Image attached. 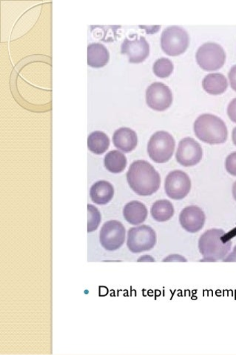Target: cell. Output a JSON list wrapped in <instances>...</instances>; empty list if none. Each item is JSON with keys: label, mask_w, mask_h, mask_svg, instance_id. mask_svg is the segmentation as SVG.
<instances>
[{"label": "cell", "mask_w": 236, "mask_h": 355, "mask_svg": "<svg viewBox=\"0 0 236 355\" xmlns=\"http://www.w3.org/2000/svg\"><path fill=\"white\" fill-rule=\"evenodd\" d=\"M129 186L139 196H150L161 185V177L155 168L145 160H136L127 173Z\"/></svg>", "instance_id": "obj_1"}, {"label": "cell", "mask_w": 236, "mask_h": 355, "mask_svg": "<svg viewBox=\"0 0 236 355\" xmlns=\"http://www.w3.org/2000/svg\"><path fill=\"white\" fill-rule=\"evenodd\" d=\"M232 242L222 230L212 229L203 233L199 241L201 261L216 262L224 260L230 251Z\"/></svg>", "instance_id": "obj_2"}, {"label": "cell", "mask_w": 236, "mask_h": 355, "mask_svg": "<svg viewBox=\"0 0 236 355\" xmlns=\"http://www.w3.org/2000/svg\"><path fill=\"white\" fill-rule=\"evenodd\" d=\"M194 132L200 141L211 145L226 142L228 136L226 124L220 117L210 114H201L197 118Z\"/></svg>", "instance_id": "obj_3"}, {"label": "cell", "mask_w": 236, "mask_h": 355, "mask_svg": "<svg viewBox=\"0 0 236 355\" xmlns=\"http://www.w3.org/2000/svg\"><path fill=\"white\" fill-rule=\"evenodd\" d=\"M175 146L173 136L167 132L159 131L150 137L147 144V153L155 163L164 164L173 156Z\"/></svg>", "instance_id": "obj_4"}, {"label": "cell", "mask_w": 236, "mask_h": 355, "mask_svg": "<svg viewBox=\"0 0 236 355\" xmlns=\"http://www.w3.org/2000/svg\"><path fill=\"white\" fill-rule=\"evenodd\" d=\"M188 32L179 26H170L161 35V46L169 56H178L183 53L189 46Z\"/></svg>", "instance_id": "obj_5"}, {"label": "cell", "mask_w": 236, "mask_h": 355, "mask_svg": "<svg viewBox=\"0 0 236 355\" xmlns=\"http://www.w3.org/2000/svg\"><path fill=\"white\" fill-rule=\"evenodd\" d=\"M196 58L202 69L216 71L224 66L226 60V53L218 43L208 42L199 48Z\"/></svg>", "instance_id": "obj_6"}, {"label": "cell", "mask_w": 236, "mask_h": 355, "mask_svg": "<svg viewBox=\"0 0 236 355\" xmlns=\"http://www.w3.org/2000/svg\"><path fill=\"white\" fill-rule=\"evenodd\" d=\"M156 243V232L148 225H140L128 231L127 245L133 253L152 250Z\"/></svg>", "instance_id": "obj_7"}, {"label": "cell", "mask_w": 236, "mask_h": 355, "mask_svg": "<svg viewBox=\"0 0 236 355\" xmlns=\"http://www.w3.org/2000/svg\"><path fill=\"white\" fill-rule=\"evenodd\" d=\"M125 234V228L122 223L117 220L107 221L100 230V243L106 250L116 251L124 244Z\"/></svg>", "instance_id": "obj_8"}, {"label": "cell", "mask_w": 236, "mask_h": 355, "mask_svg": "<svg viewBox=\"0 0 236 355\" xmlns=\"http://www.w3.org/2000/svg\"><path fill=\"white\" fill-rule=\"evenodd\" d=\"M165 189L170 198L176 200L184 199L191 189L190 178L181 170L171 171L165 179Z\"/></svg>", "instance_id": "obj_9"}, {"label": "cell", "mask_w": 236, "mask_h": 355, "mask_svg": "<svg viewBox=\"0 0 236 355\" xmlns=\"http://www.w3.org/2000/svg\"><path fill=\"white\" fill-rule=\"evenodd\" d=\"M146 102L150 109L163 112L173 103V94L165 84L154 83L147 89Z\"/></svg>", "instance_id": "obj_10"}, {"label": "cell", "mask_w": 236, "mask_h": 355, "mask_svg": "<svg viewBox=\"0 0 236 355\" xmlns=\"http://www.w3.org/2000/svg\"><path fill=\"white\" fill-rule=\"evenodd\" d=\"M202 156V148L196 139L187 137L182 139L179 142L176 157L181 166H196L200 162Z\"/></svg>", "instance_id": "obj_11"}, {"label": "cell", "mask_w": 236, "mask_h": 355, "mask_svg": "<svg viewBox=\"0 0 236 355\" xmlns=\"http://www.w3.org/2000/svg\"><path fill=\"white\" fill-rule=\"evenodd\" d=\"M121 51L128 57L129 62L140 63L149 56V46L144 37L135 35L124 40Z\"/></svg>", "instance_id": "obj_12"}, {"label": "cell", "mask_w": 236, "mask_h": 355, "mask_svg": "<svg viewBox=\"0 0 236 355\" xmlns=\"http://www.w3.org/2000/svg\"><path fill=\"white\" fill-rule=\"evenodd\" d=\"M206 214L197 206H190L181 211L179 223L181 227L190 233H197L206 223Z\"/></svg>", "instance_id": "obj_13"}, {"label": "cell", "mask_w": 236, "mask_h": 355, "mask_svg": "<svg viewBox=\"0 0 236 355\" xmlns=\"http://www.w3.org/2000/svg\"><path fill=\"white\" fill-rule=\"evenodd\" d=\"M113 142L118 149L128 153L132 152L137 146L138 137L131 128L123 127L117 129L114 132Z\"/></svg>", "instance_id": "obj_14"}, {"label": "cell", "mask_w": 236, "mask_h": 355, "mask_svg": "<svg viewBox=\"0 0 236 355\" xmlns=\"http://www.w3.org/2000/svg\"><path fill=\"white\" fill-rule=\"evenodd\" d=\"M114 189L109 182L100 180L91 187L90 196L92 201L98 205H106L114 198Z\"/></svg>", "instance_id": "obj_15"}, {"label": "cell", "mask_w": 236, "mask_h": 355, "mask_svg": "<svg viewBox=\"0 0 236 355\" xmlns=\"http://www.w3.org/2000/svg\"><path fill=\"white\" fill-rule=\"evenodd\" d=\"M147 209L145 204L137 200L126 204L123 210L125 219L134 225L144 223L147 218Z\"/></svg>", "instance_id": "obj_16"}, {"label": "cell", "mask_w": 236, "mask_h": 355, "mask_svg": "<svg viewBox=\"0 0 236 355\" xmlns=\"http://www.w3.org/2000/svg\"><path fill=\"white\" fill-rule=\"evenodd\" d=\"M110 59L109 50L101 43H91L88 46V64L90 67L99 69L106 66Z\"/></svg>", "instance_id": "obj_17"}, {"label": "cell", "mask_w": 236, "mask_h": 355, "mask_svg": "<svg viewBox=\"0 0 236 355\" xmlns=\"http://www.w3.org/2000/svg\"><path fill=\"white\" fill-rule=\"evenodd\" d=\"M202 86L208 94L218 95L224 93L228 87L226 77L221 73H211L203 79Z\"/></svg>", "instance_id": "obj_18"}, {"label": "cell", "mask_w": 236, "mask_h": 355, "mask_svg": "<svg viewBox=\"0 0 236 355\" xmlns=\"http://www.w3.org/2000/svg\"><path fill=\"white\" fill-rule=\"evenodd\" d=\"M127 158L120 150H114L105 157L106 169L114 174L121 173L127 166Z\"/></svg>", "instance_id": "obj_19"}, {"label": "cell", "mask_w": 236, "mask_h": 355, "mask_svg": "<svg viewBox=\"0 0 236 355\" xmlns=\"http://www.w3.org/2000/svg\"><path fill=\"white\" fill-rule=\"evenodd\" d=\"M173 204L167 200H159L154 203L152 208L153 218L158 222H166L174 214Z\"/></svg>", "instance_id": "obj_20"}, {"label": "cell", "mask_w": 236, "mask_h": 355, "mask_svg": "<svg viewBox=\"0 0 236 355\" xmlns=\"http://www.w3.org/2000/svg\"><path fill=\"white\" fill-rule=\"evenodd\" d=\"M88 146L95 155H102L110 146V139L102 132H92L88 138Z\"/></svg>", "instance_id": "obj_21"}, {"label": "cell", "mask_w": 236, "mask_h": 355, "mask_svg": "<svg viewBox=\"0 0 236 355\" xmlns=\"http://www.w3.org/2000/svg\"><path fill=\"white\" fill-rule=\"evenodd\" d=\"M174 64L167 58H162L158 59L154 64L153 70L157 77L165 78L170 76L174 71Z\"/></svg>", "instance_id": "obj_22"}, {"label": "cell", "mask_w": 236, "mask_h": 355, "mask_svg": "<svg viewBox=\"0 0 236 355\" xmlns=\"http://www.w3.org/2000/svg\"><path fill=\"white\" fill-rule=\"evenodd\" d=\"M89 211V221H88V232H92L98 229L101 223V214L99 209L91 204L88 205Z\"/></svg>", "instance_id": "obj_23"}, {"label": "cell", "mask_w": 236, "mask_h": 355, "mask_svg": "<svg viewBox=\"0 0 236 355\" xmlns=\"http://www.w3.org/2000/svg\"><path fill=\"white\" fill-rule=\"evenodd\" d=\"M225 168L228 173L236 177V152L229 155L225 161Z\"/></svg>", "instance_id": "obj_24"}, {"label": "cell", "mask_w": 236, "mask_h": 355, "mask_svg": "<svg viewBox=\"0 0 236 355\" xmlns=\"http://www.w3.org/2000/svg\"><path fill=\"white\" fill-rule=\"evenodd\" d=\"M228 114L230 119L236 123V98H234L228 105Z\"/></svg>", "instance_id": "obj_25"}, {"label": "cell", "mask_w": 236, "mask_h": 355, "mask_svg": "<svg viewBox=\"0 0 236 355\" xmlns=\"http://www.w3.org/2000/svg\"><path fill=\"white\" fill-rule=\"evenodd\" d=\"M228 77L232 89L236 92V64L230 70Z\"/></svg>", "instance_id": "obj_26"}, {"label": "cell", "mask_w": 236, "mask_h": 355, "mask_svg": "<svg viewBox=\"0 0 236 355\" xmlns=\"http://www.w3.org/2000/svg\"><path fill=\"white\" fill-rule=\"evenodd\" d=\"M223 261L224 262H236V245L234 247L233 252L225 257Z\"/></svg>", "instance_id": "obj_27"}, {"label": "cell", "mask_w": 236, "mask_h": 355, "mask_svg": "<svg viewBox=\"0 0 236 355\" xmlns=\"http://www.w3.org/2000/svg\"><path fill=\"white\" fill-rule=\"evenodd\" d=\"M145 261L154 262V259H153L152 257H150L149 256H145L143 257H141L140 259L138 260V262H145Z\"/></svg>", "instance_id": "obj_28"}, {"label": "cell", "mask_w": 236, "mask_h": 355, "mask_svg": "<svg viewBox=\"0 0 236 355\" xmlns=\"http://www.w3.org/2000/svg\"><path fill=\"white\" fill-rule=\"evenodd\" d=\"M232 139L233 144L236 146V127L234 128L232 133Z\"/></svg>", "instance_id": "obj_29"}, {"label": "cell", "mask_w": 236, "mask_h": 355, "mask_svg": "<svg viewBox=\"0 0 236 355\" xmlns=\"http://www.w3.org/2000/svg\"><path fill=\"white\" fill-rule=\"evenodd\" d=\"M233 196L236 201V182H235V184L233 186Z\"/></svg>", "instance_id": "obj_30"}]
</instances>
